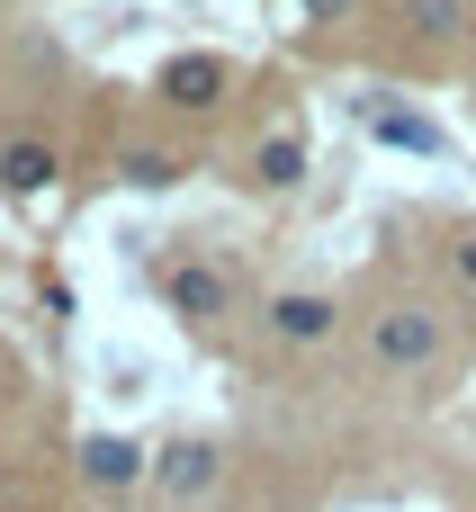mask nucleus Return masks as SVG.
I'll use <instances>...</instances> for the list:
<instances>
[{
  "instance_id": "12",
  "label": "nucleus",
  "mask_w": 476,
  "mask_h": 512,
  "mask_svg": "<svg viewBox=\"0 0 476 512\" xmlns=\"http://www.w3.org/2000/svg\"><path fill=\"white\" fill-rule=\"evenodd\" d=\"M360 0H306V18H351Z\"/></svg>"
},
{
  "instance_id": "2",
  "label": "nucleus",
  "mask_w": 476,
  "mask_h": 512,
  "mask_svg": "<svg viewBox=\"0 0 476 512\" xmlns=\"http://www.w3.org/2000/svg\"><path fill=\"white\" fill-rule=\"evenodd\" d=\"M81 477L108 486V495H126V486L144 477V450H135L126 432H90V441H81Z\"/></svg>"
},
{
  "instance_id": "7",
  "label": "nucleus",
  "mask_w": 476,
  "mask_h": 512,
  "mask_svg": "<svg viewBox=\"0 0 476 512\" xmlns=\"http://www.w3.org/2000/svg\"><path fill=\"white\" fill-rule=\"evenodd\" d=\"M216 90H225V63H216V54H180V63L162 72V99H180V108H207Z\"/></svg>"
},
{
  "instance_id": "1",
  "label": "nucleus",
  "mask_w": 476,
  "mask_h": 512,
  "mask_svg": "<svg viewBox=\"0 0 476 512\" xmlns=\"http://www.w3.org/2000/svg\"><path fill=\"white\" fill-rule=\"evenodd\" d=\"M369 342H378L387 369H432V360H441V315H432V306H387Z\"/></svg>"
},
{
  "instance_id": "5",
  "label": "nucleus",
  "mask_w": 476,
  "mask_h": 512,
  "mask_svg": "<svg viewBox=\"0 0 476 512\" xmlns=\"http://www.w3.org/2000/svg\"><path fill=\"white\" fill-rule=\"evenodd\" d=\"M225 297H234V288H225V270H216V261H189V270H171V306H180L189 324L225 315Z\"/></svg>"
},
{
  "instance_id": "3",
  "label": "nucleus",
  "mask_w": 476,
  "mask_h": 512,
  "mask_svg": "<svg viewBox=\"0 0 476 512\" xmlns=\"http://www.w3.org/2000/svg\"><path fill=\"white\" fill-rule=\"evenodd\" d=\"M153 477H162V495H180V504H189V495H207V486H216V450H207V441H171V450L153 459Z\"/></svg>"
},
{
  "instance_id": "11",
  "label": "nucleus",
  "mask_w": 476,
  "mask_h": 512,
  "mask_svg": "<svg viewBox=\"0 0 476 512\" xmlns=\"http://www.w3.org/2000/svg\"><path fill=\"white\" fill-rule=\"evenodd\" d=\"M126 180H135V189H171L180 162H171V153H126Z\"/></svg>"
},
{
  "instance_id": "10",
  "label": "nucleus",
  "mask_w": 476,
  "mask_h": 512,
  "mask_svg": "<svg viewBox=\"0 0 476 512\" xmlns=\"http://www.w3.org/2000/svg\"><path fill=\"white\" fill-rule=\"evenodd\" d=\"M405 27H423V36H459V27H468V0H405Z\"/></svg>"
},
{
  "instance_id": "4",
  "label": "nucleus",
  "mask_w": 476,
  "mask_h": 512,
  "mask_svg": "<svg viewBox=\"0 0 476 512\" xmlns=\"http://www.w3.org/2000/svg\"><path fill=\"white\" fill-rule=\"evenodd\" d=\"M0 189H9V198H36V189H54V144H36V135L0 144Z\"/></svg>"
},
{
  "instance_id": "13",
  "label": "nucleus",
  "mask_w": 476,
  "mask_h": 512,
  "mask_svg": "<svg viewBox=\"0 0 476 512\" xmlns=\"http://www.w3.org/2000/svg\"><path fill=\"white\" fill-rule=\"evenodd\" d=\"M459 279H468V288H476V234H468V243H459Z\"/></svg>"
},
{
  "instance_id": "6",
  "label": "nucleus",
  "mask_w": 476,
  "mask_h": 512,
  "mask_svg": "<svg viewBox=\"0 0 476 512\" xmlns=\"http://www.w3.org/2000/svg\"><path fill=\"white\" fill-rule=\"evenodd\" d=\"M270 333H279V342H324V333H333V297H315V288H288V297L270 306Z\"/></svg>"
},
{
  "instance_id": "9",
  "label": "nucleus",
  "mask_w": 476,
  "mask_h": 512,
  "mask_svg": "<svg viewBox=\"0 0 476 512\" xmlns=\"http://www.w3.org/2000/svg\"><path fill=\"white\" fill-rule=\"evenodd\" d=\"M252 171H261V189H297V180H306V144H297V135H270Z\"/></svg>"
},
{
  "instance_id": "8",
  "label": "nucleus",
  "mask_w": 476,
  "mask_h": 512,
  "mask_svg": "<svg viewBox=\"0 0 476 512\" xmlns=\"http://www.w3.org/2000/svg\"><path fill=\"white\" fill-rule=\"evenodd\" d=\"M369 126H378V144H396V153H450V135H441L432 117H414V108H369Z\"/></svg>"
}]
</instances>
